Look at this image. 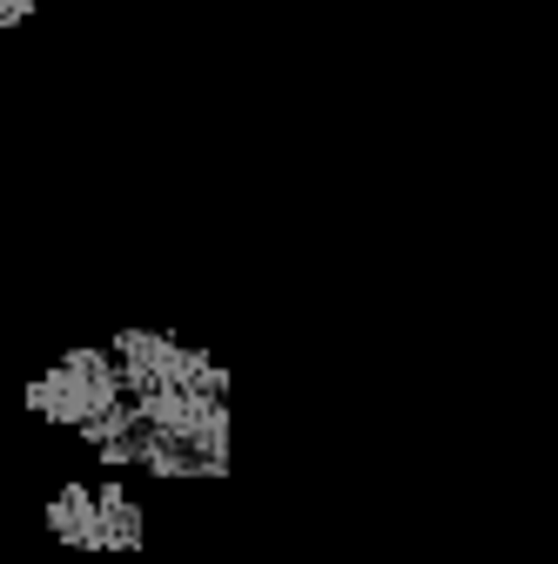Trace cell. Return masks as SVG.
<instances>
[{"instance_id":"1","label":"cell","mask_w":558,"mask_h":564,"mask_svg":"<svg viewBox=\"0 0 558 564\" xmlns=\"http://www.w3.org/2000/svg\"><path fill=\"white\" fill-rule=\"evenodd\" d=\"M28 410L47 423H67V431H88L108 457H128L135 437H142V416L128 410V383L108 349H67L54 370L28 383Z\"/></svg>"},{"instance_id":"2","label":"cell","mask_w":558,"mask_h":564,"mask_svg":"<svg viewBox=\"0 0 558 564\" xmlns=\"http://www.w3.org/2000/svg\"><path fill=\"white\" fill-rule=\"evenodd\" d=\"M47 531L61 544H82V551H135L142 544V511H135L128 490H82L67 484L61 498L47 505Z\"/></svg>"},{"instance_id":"3","label":"cell","mask_w":558,"mask_h":564,"mask_svg":"<svg viewBox=\"0 0 558 564\" xmlns=\"http://www.w3.org/2000/svg\"><path fill=\"white\" fill-rule=\"evenodd\" d=\"M28 8H34V0H0V28H14V21H21Z\"/></svg>"}]
</instances>
